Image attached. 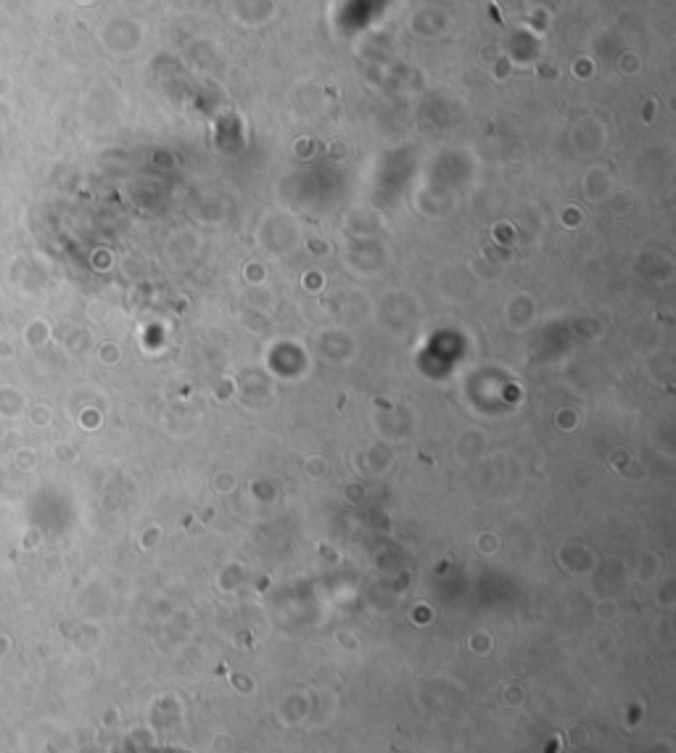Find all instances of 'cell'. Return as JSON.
I'll return each instance as SVG.
<instances>
[{
	"label": "cell",
	"mask_w": 676,
	"mask_h": 753,
	"mask_svg": "<svg viewBox=\"0 0 676 753\" xmlns=\"http://www.w3.org/2000/svg\"><path fill=\"white\" fill-rule=\"evenodd\" d=\"M542 753H563V740H560V738L547 740V746H544Z\"/></svg>",
	"instance_id": "2"
},
{
	"label": "cell",
	"mask_w": 676,
	"mask_h": 753,
	"mask_svg": "<svg viewBox=\"0 0 676 753\" xmlns=\"http://www.w3.org/2000/svg\"><path fill=\"white\" fill-rule=\"evenodd\" d=\"M85 753H188V751H183V748H172V746H146V743H127V740H117V743L96 746Z\"/></svg>",
	"instance_id": "1"
}]
</instances>
